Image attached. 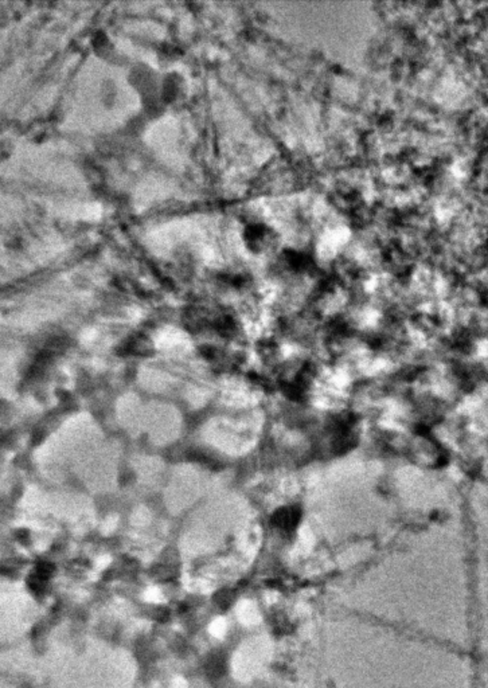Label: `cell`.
I'll list each match as a JSON object with an SVG mask.
<instances>
[{
  "mask_svg": "<svg viewBox=\"0 0 488 688\" xmlns=\"http://www.w3.org/2000/svg\"><path fill=\"white\" fill-rule=\"evenodd\" d=\"M299 518H300V512L298 509L286 508L276 512V515L273 516V523L285 530H291L292 527L298 525Z\"/></svg>",
  "mask_w": 488,
  "mask_h": 688,
  "instance_id": "2",
  "label": "cell"
},
{
  "mask_svg": "<svg viewBox=\"0 0 488 688\" xmlns=\"http://www.w3.org/2000/svg\"><path fill=\"white\" fill-rule=\"evenodd\" d=\"M243 238H244L245 246L252 253H257V254L268 253V252L273 250L275 243H276L275 231L264 223L246 224Z\"/></svg>",
  "mask_w": 488,
  "mask_h": 688,
  "instance_id": "1",
  "label": "cell"
}]
</instances>
